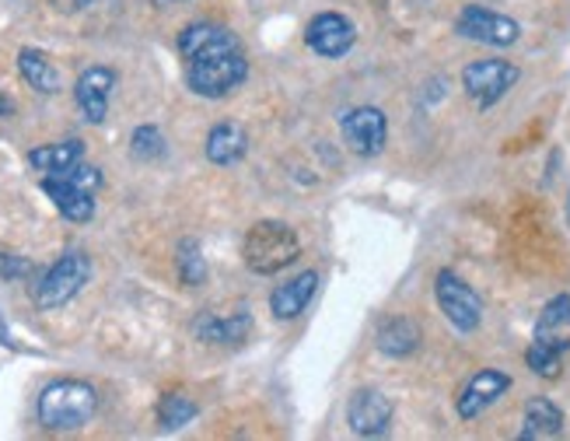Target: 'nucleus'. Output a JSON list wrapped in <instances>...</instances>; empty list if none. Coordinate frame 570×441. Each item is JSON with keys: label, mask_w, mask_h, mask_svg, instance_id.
Wrapping results in <instances>:
<instances>
[{"label": "nucleus", "mask_w": 570, "mask_h": 441, "mask_svg": "<svg viewBox=\"0 0 570 441\" xmlns=\"http://www.w3.org/2000/svg\"><path fill=\"white\" fill-rule=\"evenodd\" d=\"M161 4H179V0H161Z\"/></svg>", "instance_id": "32"}, {"label": "nucleus", "mask_w": 570, "mask_h": 441, "mask_svg": "<svg viewBox=\"0 0 570 441\" xmlns=\"http://www.w3.org/2000/svg\"><path fill=\"white\" fill-rule=\"evenodd\" d=\"M176 263H179L182 284L199 287V284L207 281V260H204V252H199V242H196V238H182V242H179Z\"/></svg>", "instance_id": "24"}, {"label": "nucleus", "mask_w": 570, "mask_h": 441, "mask_svg": "<svg viewBox=\"0 0 570 441\" xmlns=\"http://www.w3.org/2000/svg\"><path fill=\"white\" fill-rule=\"evenodd\" d=\"M315 291H319V270H305L295 281L276 287V291L270 295V309L276 319H284L287 323V319H298L308 306H312Z\"/></svg>", "instance_id": "15"}, {"label": "nucleus", "mask_w": 570, "mask_h": 441, "mask_svg": "<svg viewBox=\"0 0 570 441\" xmlns=\"http://www.w3.org/2000/svg\"><path fill=\"white\" fill-rule=\"evenodd\" d=\"M224 53H242V39L231 33L228 25H213V22H193L179 33V56L186 64L196 60H213Z\"/></svg>", "instance_id": "9"}, {"label": "nucleus", "mask_w": 570, "mask_h": 441, "mask_svg": "<svg viewBox=\"0 0 570 441\" xmlns=\"http://www.w3.org/2000/svg\"><path fill=\"white\" fill-rule=\"evenodd\" d=\"M353 39H358V28H353L350 18H344V14L336 11H322L315 14L312 22H308L305 28V42L308 50L326 56V60H340L353 50Z\"/></svg>", "instance_id": "10"}, {"label": "nucleus", "mask_w": 570, "mask_h": 441, "mask_svg": "<svg viewBox=\"0 0 570 441\" xmlns=\"http://www.w3.org/2000/svg\"><path fill=\"white\" fill-rule=\"evenodd\" d=\"M60 176H67L70 182H77V186L88 190V193H95V190L102 186V172H99V169H91V165H81V161L70 165V169H67V172H60Z\"/></svg>", "instance_id": "27"}, {"label": "nucleus", "mask_w": 570, "mask_h": 441, "mask_svg": "<svg viewBox=\"0 0 570 441\" xmlns=\"http://www.w3.org/2000/svg\"><path fill=\"white\" fill-rule=\"evenodd\" d=\"M249 151V137L238 124H218L207 133V158L213 165H235Z\"/></svg>", "instance_id": "19"}, {"label": "nucleus", "mask_w": 570, "mask_h": 441, "mask_svg": "<svg viewBox=\"0 0 570 441\" xmlns=\"http://www.w3.org/2000/svg\"><path fill=\"white\" fill-rule=\"evenodd\" d=\"M567 224H570V196H567Z\"/></svg>", "instance_id": "31"}, {"label": "nucleus", "mask_w": 570, "mask_h": 441, "mask_svg": "<svg viewBox=\"0 0 570 441\" xmlns=\"http://www.w3.org/2000/svg\"><path fill=\"white\" fill-rule=\"evenodd\" d=\"M518 78L521 70L507 64V60H476V64L462 70V88H466L469 99H476L480 109H490L518 85Z\"/></svg>", "instance_id": "6"}, {"label": "nucleus", "mask_w": 570, "mask_h": 441, "mask_svg": "<svg viewBox=\"0 0 570 441\" xmlns=\"http://www.w3.org/2000/svg\"><path fill=\"white\" fill-rule=\"evenodd\" d=\"M91 277V260L81 249H67L60 260L42 273L39 284L33 287V298L39 309H60L81 295V287Z\"/></svg>", "instance_id": "3"}, {"label": "nucleus", "mask_w": 570, "mask_h": 441, "mask_svg": "<svg viewBox=\"0 0 570 441\" xmlns=\"http://www.w3.org/2000/svg\"><path fill=\"white\" fill-rule=\"evenodd\" d=\"M455 33L462 39H472L480 46H497V50H504V46L518 42L521 25L515 18H507V14H497V11L480 8V4H469L466 11L458 14Z\"/></svg>", "instance_id": "8"}, {"label": "nucleus", "mask_w": 570, "mask_h": 441, "mask_svg": "<svg viewBox=\"0 0 570 441\" xmlns=\"http://www.w3.org/2000/svg\"><path fill=\"white\" fill-rule=\"evenodd\" d=\"M245 78H249V60H245V53H224L213 60L186 64V85L199 99H224Z\"/></svg>", "instance_id": "4"}, {"label": "nucleus", "mask_w": 570, "mask_h": 441, "mask_svg": "<svg viewBox=\"0 0 570 441\" xmlns=\"http://www.w3.org/2000/svg\"><path fill=\"white\" fill-rule=\"evenodd\" d=\"M33 273V263L22 260V256H11V252H0V277L8 281H18V277H28Z\"/></svg>", "instance_id": "28"}, {"label": "nucleus", "mask_w": 570, "mask_h": 441, "mask_svg": "<svg viewBox=\"0 0 570 441\" xmlns=\"http://www.w3.org/2000/svg\"><path fill=\"white\" fill-rule=\"evenodd\" d=\"M116 88V70L113 67H88L74 85V102L88 124H102L109 113V95Z\"/></svg>", "instance_id": "13"}, {"label": "nucleus", "mask_w": 570, "mask_h": 441, "mask_svg": "<svg viewBox=\"0 0 570 441\" xmlns=\"http://www.w3.org/2000/svg\"><path fill=\"white\" fill-rule=\"evenodd\" d=\"M88 4H95V0H77V8H88Z\"/></svg>", "instance_id": "30"}, {"label": "nucleus", "mask_w": 570, "mask_h": 441, "mask_svg": "<svg viewBox=\"0 0 570 441\" xmlns=\"http://www.w3.org/2000/svg\"><path fill=\"white\" fill-rule=\"evenodd\" d=\"M507 389H511V375H504L497 368L476 372L469 382L462 386V392H458V417L462 420H476V417L483 414V410L494 406Z\"/></svg>", "instance_id": "12"}, {"label": "nucleus", "mask_w": 570, "mask_h": 441, "mask_svg": "<svg viewBox=\"0 0 570 441\" xmlns=\"http://www.w3.org/2000/svg\"><path fill=\"white\" fill-rule=\"evenodd\" d=\"M301 256V238L287 221H256L242 242V260L259 277L287 270Z\"/></svg>", "instance_id": "2"}, {"label": "nucleus", "mask_w": 570, "mask_h": 441, "mask_svg": "<svg viewBox=\"0 0 570 441\" xmlns=\"http://www.w3.org/2000/svg\"><path fill=\"white\" fill-rule=\"evenodd\" d=\"M526 364L539 378H549L553 382V378H560V372H563V354L553 351V347H546V343L532 340L529 351H526Z\"/></svg>", "instance_id": "25"}, {"label": "nucleus", "mask_w": 570, "mask_h": 441, "mask_svg": "<svg viewBox=\"0 0 570 441\" xmlns=\"http://www.w3.org/2000/svg\"><path fill=\"white\" fill-rule=\"evenodd\" d=\"M347 424L361 438H381L392 424V400L378 389H358L347 403Z\"/></svg>", "instance_id": "11"}, {"label": "nucleus", "mask_w": 570, "mask_h": 441, "mask_svg": "<svg viewBox=\"0 0 570 441\" xmlns=\"http://www.w3.org/2000/svg\"><path fill=\"white\" fill-rule=\"evenodd\" d=\"M563 431V410L546 400V397H532L526 403V428H521V438H557Z\"/></svg>", "instance_id": "21"}, {"label": "nucleus", "mask_w": 570, "mask_h": 441, "mask_svg": "<svg viewBox=\"0 0 570 441\" xmlns=\"http://www.w3.org/2000/svg\"><path fill=\"white\" fill-rule=\"evenodd\" d=\"M539 343L553 347V351H567L570 347V295H557L546 301V309L535 319V337Z\"/></svg>", "instance_id": "16"}, {"label": "nucleus", "mask_w": 570, "mask_h": 441, "mask_svg": "<svg viewBox=\"0 0 570 441\" xmlns=\"http://www.w3.org/2000/svg\"><path fill=\"white\" fill-rule=\"evenodd\" d=\"M42 193L50 196L53 207H56L67 221H74V224H85V221L95 218V200H91L95 193L81 190V186H77V182H70L67 176H60V172L42 176Z\"/></svg>", "instance_id": "14"}, {"label": "nucleus", "mask_w": 570, "mask_h": 441, "mask_svg": "<svg viewBox=\"0 0 570 441\" xmlns=\"http://www.w3.org/2000/svg\"><path fill=\"white\" fill-rule=\"evenodd\" d=\"M252 329V315L249 312H235V315H199L193 323V333L204 343H242Z\"/></svg>", "instance_id": "17"}, {"label": "nucleus", "mask_w": 570, "mask_h": 441, "mask_svg": "<svg viewBox=\"0 0 570 441\" xmlns=\"http://www.w3.org/2000/svg\"><path fill=\"white\" fill-rule=\"evenodd\" d=\"M18 70H22L25 85L42 91V95H56L60 85H64L60 81V70L53 67V60L39 50H33V46H25V50L18 53Z\"/></svg>", "instance_id": "22"}, {"label": "nucleus", "mask_w": 570, "mask_h": 441, "mask_svg": "<svg viewBox=\"0 0 570 441\" xmlns=\"http://www.w3.org/2000/svg\"><path fill=\"white\" fill-rule=\"evenodd\" d=\"M85 158V144L77 141H56V144H42L36 151H28V165H33L36 172H46V176H53V172H67L70 165H77Z\"/></svg>", "instance_id": "20"}, {"label": "nucleus", "mask_w": 570, "mask_h": 441, "mask_svg": "<svg viewBox=\"0 0 570 441\" xmlns=\"http://www.w3.org/2000/svg\"><path fill=\"white\" fill-rule=\"evenodd\" d=\"M435 298H438V309L444 312V319L458 329V333H472L480 329L483 323V301L472 287L458 277L452 270H441L435 277Z\"/></svg>", "instance_id": "5"}, {"label": "nucleus", "mask_w": 570, "mask_h": 441, "mask_svg": "<svg viewBox=\"0 0 570 441\" xmlns=\"http://www.w3.org/2000/svg\"><path fill=\"white\" fill-rule=\"evenodd\" d=\"M130 151L141 161H158L165 155V137L158 127H137L130 137Z\"/></svg>", "instance_id": "26"}, {"label": "nucleus", "mask_w": 570, "mask_h": 441, "mask_svg": "<svg viewBox=\"0 0 570 441\" xmlns=\"http://www.w3.org/2000/svg\"><path fill=\"white\" fill-rule=\"evenodd\" d=\"M340 133H344V144L353 151V155L375 158V155H381L385 137H389V116H385L378 105H358V109L344 113Z\"/></svg>", "instance_id": "7"}, {"label": "nucleus", "mask_w": 570, "mask_h": 441, "mask_svg": "<svg viewBox=\"0 0 570 441\" xmlns=\"http://www.w3.org/2000/svg\"><path fill=\"white\" fill-rule=\"evenodd\" d=\"M99 410V392L95 386L81 382V378H60L50 382L39 392V424L46 431L67 434V431H81L85 424L95 417Z\"/></svg>", "instance_id": "1"}, {"label": "nucleus", "mask_w": 570, "mask_h": 441, "mask_svg": "<svg viewBox=\"0 0 570 441\" xmlns=\"http://www.w3.org/2000/svg\"><path fill=\"white\" fill-rule=\"evenodd\" d=\"M196 414H199V410H196V403L186 397V392H165L161 403H158V420H161V428H168V431L186 428Z\"/></svg>", "instance_id": "23"}, {"label": "nucleus", "mask_w": 570, "mask_h": 441, "mask_svg": "<svg viewBox=\"0 0 570 441\" xmlns=\"http://www.w3.org/2000/svg\"><path fill=\"white\" fill-rule=\"evenodd\" d=\"M8 116H14V102L0 91V119H8Z\"/></svg>", "instance_id": "29"}, {"label": "nucleus", "mask_w": 570, "mask_h": 441, "mask_svg": "<svg viewBox=\"0 0 570 441\" xmlns=\"http://www.w3.org/2000/svg\"><path fill=\"white\" fill-rule=\"evenodd\" d=\"M378 351L385 358H410L420 347V326L406 315H392L378 326Z\"/></svg>", "instance_id": "18"}]
</instances>
